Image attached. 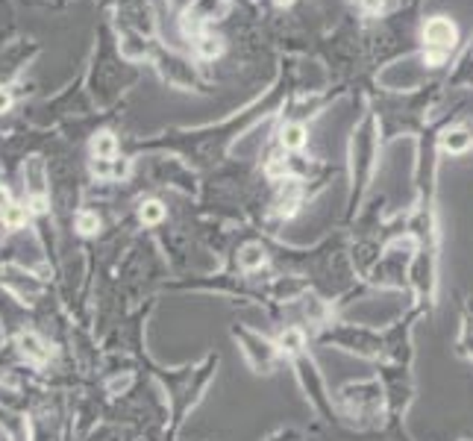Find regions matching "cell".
Here are the masks:
<instances>
[{
    "label": "cell",
    "mask_w": 473,
    "mask_h": 441,
    "mask_svg": "<svg viewBox=\"0 0 473 441\" xmlns=\"http://www.w3.org/2000/svg\"><path fill=\"white\" fill-rule=\"evenodd\" d=\"M456 41H459V30L450 18H441V15L429 18L423 24V44H427L423 59H427V65H441L447 54L456 47Z\"/></svg>",
    "instance_id": "cell-1"
},
{
    "label": "cell",
    "mask_w": 473,
    "mask_h": 441,
    "mask_svg": "<svg viewBox=\"0 0 473 441\" xmlns=\"http://www.w3.org/2000/svg\"><path fill=\"white\" fill-rule=\"evenodd\" d=\"M18 348H21L24 356L33 359V362H44L47 356H51V348H47L36 333H24V335L18 338Z\"/></svg>",
    "instance_id": "cell-2"
},
{
    "label": "cell",
    "mask_w": 473,
    "mask_h": 441,
    "mask_svg": "<svg viewBox=\"0 0 473 441\" xmlns=\"http://www.w3.org/2000/svg\"><path fill=\"white\" fill-rule=\"evenodd\" d=\"M441 144H444V151H450V153H464L467 147L473 144V136H470L467 130L456 127V130H447V133H444Z\"/></svg>",
    "instance_id": "cell-3"
},
{
    "label": "cell",
    "mask_w": 473,
    "mask_h": 441,
    "mask_svg": "<svg viewBox=\"0 0 473 441\" xmlns=\"http://www.w3.org/2000/svg\"><path fill=\"white\" fill-rule=\"evenodd\" d=\"M280 141H283L285 151H300L306 144V127L303 124H285L280 133Z\"/></svg>",
    "instance_id": "cell-4"
},
{
    "label": "cell",
    "mask_w": 473,
    "mask_h": 441,
    "mask_svg": "<svg viewBox=\"0 0 473 441\" xmlns=\"http://www.w3.org/2000/svg\"><path fill=\"white\" fill-rule=\"evenodd\" d=\"M91 151H94L97 159H115V153H118V141H115L112 133H101V136H97V138L91 141Z\"/></svg>",
    "instance_id": "cell-5"
},
{
    "label": "cell",
    "mask_w": 473,
    "mask_h": 441,
    "mask_svg": "<svg viewBox=\"0 0 473 441\" xmlns=\"http://www.w3.org/2000/svg\"><path fill=\"white\" fill-rule=\"evenodd\" d=\"M238 262L244 265V268H262L265 265V250L259 248V244H250V248H244L241 253H238Z\"/></svg>",
    "instance_id": "cell-6"
},
{
    "label": "cell",
    "mask_w": 473,
    "mask_h": 441,
    "mask_svg": "<svg viewBox=\"0 0 473 441\" xmlns=\"http://www.w3.org/2000/svg\"><path fill=\"white\" fill-rule=\"evenodd\" d=\"M297 203H300V188H297V186H288V198H285V194H283V198H280V215L283 218H291L294 212H297Z\"/></svg>",
    "instance_id": "cell-7"
},
{
    "label": "cell",
    "mask_w": 473,
    "mask_h": 441,
    "mask_svg": "<svg viewBox=\"0 0 473 441\" xmlns=\"http://www.w3.org/2000/svg\"><path fill=\"white\" fill-rule=\"evenodd\" d=\"M197 51H200V56H206V59H215V56H220L223 44L215 36H200V39H197Z\"/></svg>",
    "instance_id": "cell-8"
},
{
    "label": "cell",
    "mask_w": 473,
    "mask_h": 441,
    "mask_svg": "<svg viewBox=\"0 0 473 441\" xmlns=\"http://www.w3.org/2000/svg\"><path fill=\"white\" fill-rule=\"evenodd\" d=\"M280 348L283 350H288V353H297V350H300L303 348V333L300 330H285L283 335H280Z\"/></svg>",
    "instance_id": "cell-9"
},
{
    "label": "cell",
    "mask_w": 473,
    "mask_h": 441,
    "mask_svg": "<svg viewBox=\"0 0 473 441\" xmlns=\"http://www.w3.org/2000/svg\"><path fill=\"white\" fill-rule=\"evenodd\" d=\"M162 218H165V206L159 201H151V203L141 206V220H144V224H159Z\"/></svg>",
    "instance_id": "cell-10"
},
{
    "label": "cell",
    "mask_w": 473,
    "mask_h": 441,
    "mask_svg": "<svg viewBox=\"0 0 473 441\" xmlns=\"http://www.w3.org/2000/svg\"><path fill=\"white\" fill-rule=\"evenodd\" d=\"M4 224L6 227H21V224H27V206H9L6 212H4Z\"/></svg>",
    "instance_id": "cell-11"
},
{
    "label": "cell",
    "mask_w": 473,
    "mask_h": 441,
    "mask_svg": "<svg viewBox=\"0 0 473 441\" xmlns=\"http://www.w3.org/2000/svg\"><path fill=\"white\" fill-rule=\"evenodd\" d=\"M97 227H101L97 215H91V212H80V215H77V230H80L83 235H94Z\"/></svg>",
    "instance_id": "cell-12"
},
{
    "label": "cell",
    "mask_w": 473,
    "mask_h": 441,
    "mask_svg": "<svg viewBox=\"0 0 473 441\" xmlns=\"http://www.w3.org/2000/svg\"><path fill=\"white\" fill-rule=\"evenodd\" d=\"M268 174H270V177H285V159L270 156V162H268Z\"/></svg>",
    "instance_id": "cell-13"
},
{
    "label": "cell",
    "mask_w": 473,
    "mask_h": 441,
    "mask_svg": "<svg viewBox=\"0 0 473 441\" xmlns=\"http://www.w3.org/2000/svg\"><path fill=\"white\" fill-rule=\"evenodd\" d=\"M12 106V97H9V91L6 88H0V112H6Z\"/></svg>",
    "instance_id": "cell-14"
},
{
    "label": "cell",
    "mask_w": 473,
    "mask_h": 441,
    "mask_svg": "<svg viewBox=\"0 0 473 441\" xmlns=\"http://www.w3.org/2000/svg\"><path fill=\"white\" fill-rule=\"evenodd\" d=\"M12 206V201H9V191L4 188V186H0V212H6Z\"/></svg>",
    "instance_id": "cell-15"
},
{
    "label": "cell",
    "mask_w": 473,
    "mask_h": 441,
    "mask_svg": "<svg viewBox=\"0 0 473 441\" xmlns=\"http://www.w3.org/2000/svg\"><path fill=\"white\" fill-rule=\"evenodd\" d=\"M365 9L367 12H380L382 9V0H365Z\"/></svg>",
    "instance_id": "cell-16"
},
{
    "label": "cell",
    "mask_w": 473,
    "mask_h": 441,
    "mask_svg": "<svg viewBox=\"0 0 473 441\" xmlns=\"http://www.w3.org/2000/svg\"><path fill=\"white\" fill-rule=\"evenodd\" d=\"M173 4H177V6H183V4H191V0H173Z\"/></svg>",
    "instance_id": "cell-17"
},
{
    "label": "cell",
    "mask_w": 473,
    "mask_h": 441,
    "mask_svg": "<svg viewBox=\"0 0 473 441\" xmlns=\"http://www.w3.org/2000/svg\"><path fill=\"white\" fill-rule=\"evenodd\" d=\"M277 4H280V6H288V4H291V0H277Z\"/></svg>",
    "instance_id": "cell-18"
}]
</instances>
